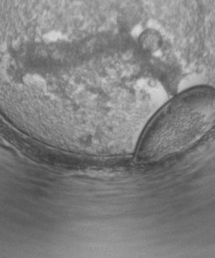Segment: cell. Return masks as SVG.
<instances>
[{"label": "cell", "mask_w": 215, "mask_h": 258, "mask_svg": "<svg viewBox=\"0 0 215 258\" xmlns=\"http://www.w3.org/2000/svg\"><path fill=\"white\" fill-rule=\"evenodd\" d=\"M215 126V89L198 88L179 95L154 118L138 150L144 162L171 157L199 142Z\"/></svg>", "instance_id": "6da1fadb"}]
</instances>
